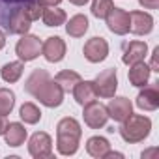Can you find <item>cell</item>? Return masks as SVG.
<instances>
[{
	"instance_id": "13",
	"label": "cell",
	"mask_w": 159,
	"mask_h": 159,
	"mask_svg": "<svg viewBox=\"0 0 159 159\" xmlns=\"http://www.w3.org/2000/svg\"><path fill=\"white\" fill-rule=\"evenodd\" d=\"M159 83H153V84H146V86H142L144 90H140L139 92V96H137V107L140 109V111H155L157 107H159V86H157Z\"/></svg>"
},
{
	"instance_id": "34",
	"label": "cell",
	"mask_w": 159,
	"mask_h": 159,
	"mask_svg": "<svg viewBox=\"0 0 159 159\" xmlns=\"http://www.w3.org/2000/svg\"><path fill=\"white\" fill-rule=\"evenodd\" d=\"M4 45H6V36H4V32L0 30V51L4 49Z\"/></svg>"
},
{
	"instance_id": "9",
	"label": "cell",
	"mask_w": 159,
	"mask_h": 159,
	"mask_svg": "<svg viewBox=\"0 0 159 159\" xmlns=\"http://www.w3.org/2000/svg\"><path fill=\"white\" fill-rule=\"evenodd\" d=\"M41 54L45 56L47 62L56 64L62 62L66 56V41L60 36H51L45 39V43H41Z\"/></svg>"
},
{
	"instance_id": "27",
	"label": "cell",
	"mask_w": 159,
	"mask_h": 159,
	"mask_svg": "<svg viewBox=\"0 0 159 159\" xmlns=\"http://www.w3.org/2000/svg\"><path fill=\"white\" fill-rule=\"evenodd\" d=\"M23 10L26 11V15L32 19V21H36V19H39L41 17V11H43V6L38 2V0H30V2H26V4H23Z\"/></svg>"
},
{
	"instance_id": "12",
	"label": "cell",
	"mask_w": 159,
	"mask_h": 159,
	"mask_svg": "<svg viewBox=\"0 0 159 159\" xmlns=\"http://www.w3.org/2000/svg\"><path fill=\"white\" fill-rule=\"evenodd\" d=\"M153 30V17L146 11H129V32L135 36H146Z\"/></svg>"
},
{
	"instance_id": "25",
	"label": "cell",
	"mask_w": 159,
	"mask_h": 159,
	"mask_svg": "<svg viewBox=\"0 0 159 159\" xmlns=\"http://www.w3.org/2000/svg\"><path fill=\"white\" fill-rule=\"evenodd\" d=\"M15 107V94L10 88H0V114L8 116Z\"/></svg>"
},
{
	"instance_id": "15",
	"label": "cell",
	"mask_w": 159,
	"mask_h": 159,
	"mask_svg": "<svg viewBox=\"0 0 159 159\" xmlns=\"http://www.w3.org/2000/svg\"><path fill=\"white\" fill-rule=\"evenodd\" d=\"M73 98H75V101L81 107L96 101L98 99V92H96L94 81H79L77 86L73 88Z\"/></svg>"
},
{
	"instance_id": "26",
	"label": "cell",
	"mask_w": 159,
	"mask_h": 159,
	"mask_svg": "<svg viewBox=\"0 0 159 159\" xmlns=\"http://www.w3.org/2000/svg\"><path fill=\"white\" fill-rule=\"evenodd\" d=\"M112 8H114L112 0H92V15L98 19H105Z\"/></svg>"
},
{
	"instance_id": "6",
	"label": "cell",
	"mask_w": 159,
	"mask_h": 159,
	"mask_svg": "<svg viewBox=\"0 0 159 159\" xmlns=\"http://www.w3.org/2000/svg\"><path fill=\"white\" fill-rule=\"evenodd\" d=\"M28 153L36 159H47L52 155V139L45 131H38L28 140Z\"/></svg>"
},
{
	"instance_id": "11",
	"label": "cell",
	"mask_w": 159,
	"mask_h": 159,
	"mask_svg": "<svg viewBox=\"0 0 159 159\" xmlns=\"http://www.w3.org/2000/svg\"><path fill=\"white\" fill-rule=\"evenodd\" d=\"M107 28L116 36H125L129 32V13L122 8H112L105 17Z\"/></svg>"
},
{
	"instance_id": "16",
	"label": "cell",
	"mask_w": 159,
	"mask_h": 159,
	"mask_svg": "<svg viewBox=\"0 0 159 159\" xmlns=\"http://www.w3.org/2000/svg\"><path fill=\"white\" fill-rule=\"evenodd\" d=\"M146 52H148V45L146 41H129L125 47H124V56H122V62L131 66L135 62H140L146 58Z\"/></svg>"
},
{
	"instance_id": "28",
	"label": "cell",
	"mask_w": 159,
	"mask_h": 159,
	"mask_svg": "<svg viewBox=\"0 0 159 159\" xmlns=\"http://www.w3.org/2000/svg\"><path fill=\"white\" fill-rule=\"evenodd\" d=\"M139 4L146 10H157L159 8V0H139Z\"/></svg>"
},
{
	"instance_id": "7",
	"label": "cell",
	"mask_w": 159,
	"mask_h": 159,
	"mask_svg": "<svg viewBox=\"0 0 159 159\" xmlns=\"http://www.w3.org/2000/svg\"><path fill=\"white\" fill-rule=\"evenodd\" d=\"M83 118H84V124L92 129H101L107 120H109V112H107V107L98 103V101H92L88 105L83 107Z\"/></svg>"
},
{
	"instance_id": "21",
	"label": "cell",
	"mask_w": 159,
	"mask_h": 159,
	"mask_svg": "<svg viewBox=\"0 0 159 159\" xmlns=\"http://www.w3.org/2000/svg\"><path fill=\"white\" fill-rule=\"evenodd\" d=\"M88 17L86 15H73L69 21H67V25H66V32H67V36H71V38H83L84 34H86V30H88Z\"/></svg>"
},
{
	"instance_id": "22",
	"label": "cell",
	"mask_w": 159,
	"mask_h": 159,
	"mask_svg": "<svg viewBox=\"0 0 159 159\" xmlns=\"http://www.w3.org/2000/svg\"><path fill=\"white\" fill-rule=\"evenodd\" d=\"M67 19L66 11L56 8V6H43V11H41V21L45 23V26H60L64 25Z\"/></svg>"
},
{
	"instance_id": "20",
	"label": "cell",
	"mask_w": 159,
	"mask_h": 159,
	"mask_svg": "<svg viewBox=\"0 0 159 159\" xmlns=\"http://www.w3.org/2000/svg\"><path fill=\"white\" fill-rule=\"evenodd\" d=\"M79 81H83V79H81V75H79L77 71H73V69H64V71L56 73V77H54V83L62 88L64 94L66 92H73V88L77 86Z\"/></svg>"
},
{
	"instance_id": "1",
	"label": "cell",
	"mask_w": 159,
	"mask_h": 159,
	"mask_svg": "<svg viewBox=\"0 0 159 159\" xmlns=\"http://www.w3.org/2000/svg\"><path fill=\"white\" fill-rule=\"evenodd\" d=\"M25 90L49 109L60 107L64 101L62 88L54 83V79L47 73V69H41V67L34 69L28 75V79L25 81Z\"/></svg>"
},
{
	"instance_id": "4",
	"label": "cell",
	"mask_w": 159,
	"mask_h": 159,
	"mask_svg": "<svg viewBox=\"0 0 159 159\" xmlns=\"http://www.w3.org/2000/svg\"><path fill=\"white\" fill-rule=\"evenodd\" d=\"M15 52L21 62H32L41 54V39L32 34H23L15 45Z\"/></svg>"
},
{
	"instance_id": "23",
	"label": "cell",
	"mask_w": 159,
	"mask_h": 159,
	"mask_svg": "<svg viewBox=\"0 0 159 159\" xmlns=\"http://www.w3.org/2000/svg\"><path fill=\"white\" fill-rule=\"evenodd\" d=\"M23 69H25V64H23L21 60H17V62L4 64V66H2V71H0V75H2V79H4L6 83L13 84V83H17L19 79L23 77Z\"/></svg>"
},
{
	"instance_id": "32",
	"label": "cell",
	"mask_w": 159,
	"mask_h": 159,
	"mask_svg": "<svg viewBox=\"0 0 159 159\" xmlns=\"http://www.w3.org/2000/svg\"><path fill=\"white\" fill-rule=\"evenodd\" d=\"M112 157H118V159H122V157H124V153H120V152H111V150H109V153L105 155V159H112Z\"/></svg>"
},
{
	"instance_id": "14",
	"label": "cell",
	"mask_w": 159,
	"mask_h": 159,
	"mask_svg": "<svg viewBox=\"0 0 159 159\" xmlns=\"http://www.w3.org/2000/svg\"><path fill=\"white\" fill-rule=\"evenodd\" d=\"M107 112H109V118H112L114 122H124L133 112V105L127 98H114L109 101Z\"/></svg>"
},
{
	"instance_id": "5",
	"label": "cell",
	"mask_w": 159,
	"mask_h": 159,
	"mask_svg": "<svg viewBox=\"0 0 159 159\" xmlns=\"http://www.w3.org/2000/svg\"><path fill=\"white\" fill-rule=\"evenodd\" d=\"M98 98H114L116 88H118V75L114 67L103 69L101 73H98L96 81H94Z\"/></svg>"
},
{
	"instance_id": "17",
	"label": "cell",
	"mask_w": 159,
	"mask_h": 159,
	"mask_svg": "<svg viewBox=\"0 0 159 159\" xmlns=\"http://www.w3.org/2000/svg\"><path fill=\"white\" fill-rule=\"evenodd\" d=\"M150 66L144 62V60H140V62H135V64H131V67H129V83L133 84V86H137V88H142V86H146L148 84V81H150Z\"/></svg>"
},
{
	"instance_id": "19",
	"label": "cell",
	"mask_w": 159,
	"mask_h": 159,
	"mask_svg": "<svg viewBox=\"0 0 159 159\" xmlns=\"http://www.w3.org/2000/svg\"><path fill=\"white\" fill-rule=\"evenodd\" d=\"M109 150H111V142L105 137H90L86 140V152H88V155H92L96 159H105Z\"/></svg>"
},
{
	"instance_id": "30",
	"label": "cell",
	"mask_w": 159,
	"mask_h": 159,
	"mask_svg": "<svg viewBox=\"0 0 159 159\" xmlns=\"http://www.w3.org/2000/svg\"><path fill=\"white\" fill-rule=\"evenodd\" d=\"M41 6H58L62 0H38Z\"/></svg>"
},
{
	"instance_id": "24",
	"label": "cell",
	"mask_w": 159,
	"mask_h": 159,
	"mask_svg": "<svg viewBox=\"0 0 159 159\" xmlns=\"http://www.w3.org/2000/svg\"><path fill=\"white\" fill-rule=\"evenodd\" d=\"M19 116H21V120L25 124L34 125V124H38L41 120V111L34 103H23V107L19 109Z\"/></svg>"
},
{
	"instance_id": "10",
	"label": "cell",
	"mask_w": 159,
	"mask_h": 159,
	"mask_svg": "<svg viewBox=\"0 0 159 159\" xmlns=\"http://www.w3.org/2000/svg\"><path fill=\"white\" fill-rule=\"evenodd\" d=\"M30 26H32V19L26 15V11L23 10V6H19V8H15V10L10 11L8 23H6V28L10 30V34H19V36L28 34Z\"/></svg>"
},
{
	"instance_id": "3",
	"label": "cell",
	"mask_w": 159,
	"mask_h": 159,
	"mask_svg": "<svg viewBox=\"0 0 159 159\" xmlns=\"http://www.w3.org/2000/svg\"><path fill=\"white\" fill-rule=\"evenodd\" d=\"M120 137L129 142V144H137V142H142L148 135H150V129H152V120L148 116H142V114H129L124 122H120Z\"/></svg>"
},
{
	"instance_id": "2",
	"label": "cell",
	"mask_w": 159,
	"mask_h": 159,
	"mask_svg": "<svg viewBox=\"0 0 159 159\" xmlns=\"http://www.w3.org/2000/svg\"><path fill=\"white\" fill-rule=\"evenodd\" d=\"M83 127L79 120L66 116L56 125V150L60 155H75L81 144Z\"/></svg>"
},
{
	"instance_id": "29",
	"label": "cell",
	"mask_w": 159,
	"mask_h": 159,
	"mask_svg": "<svg viewBox=\"0 0 159 159\" xmlns=\"http://www.w3.org/2000/svg\"><path fill=\"white\" fill-rule=\"evenodd\" d=\"M157 54H159V47H155L153 52H152V64H150V69H152V71H159V66H157Z\"/></svg>"
},
{
	"instance_id": "8",
	"label": "cell",
	"mask_w": 159,
	"mask_h": 159,
	"mask_svg": "<svg viewBox=\"0 0 159 159\" xmlns=\"http://www.w3.org/2000/svg\"><path fill=\"white\" fill-rule=\"evenodd\" d=\"M83 52H84V58L92 64H99L103 62L107 56H109V43L105 38H92L84 43L83 47Z\"/></svg>"
},
{
	"instance_id": "33",
	"label": "cell",
	"mask_w": 159,
	"mask_h": 159,
	"mask_svg": "<svg viewBox=\"0 0 159 159\" xmlns=\"http://www.w3.org/2000/svg\"><path fill=\"white\" fill-rule=\"evenodd\" d=\"M69 2H71L73 6H84V4L90 2V0H69Z\"/></svg>"
},
{
	"instance_id": "18",
	"label": "cell",
	"mask_w": 159,
	"mask_h": 159,
	"mask_svg": "<svg viewBox=\"0 0 159 159\" xmlns=\"http://www.w3.org/2000/svg\"><path fill=\"white\" fill-rule=\"evenodd\" d=\"M4 139H6L8 146L19 148L26 140V129H25V125L19 124V122H10L8 127H6V131H4Z\"/></svg>"
},
{
	"instance_id": "31",
	"label": "cell",
	"mask_w": 159,
	"mask_h": 159,
	"mask_svg": "<svg viewBox=\"0 0 159 159\" xmlns=\"http://www.w3.org/2000/svg\"><path fill=\"white\" fill-rule=\"evenodd\" d=\"M6 127H8V120H6V116H2V114H0V135H4Z\"/></svg>"
},
{
	"instance_id": "35",
	"label": "cell",
	"mask_w": 159,
	"mask_h": 159,
	"mask_svg": "<svg viewBox=\"0 0 159 159\" xmlns=\"http://www.w3.org/2000/svg\"><path fill=\"white\" fill-rule=\"evenodd\" d=\"M6 2H11V4H17V2H23V4H26V2H30V0H6Z\"/></svg>"
}]
</instances>
